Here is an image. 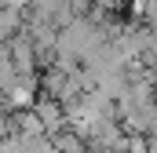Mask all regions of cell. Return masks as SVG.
<instances>
[{
  "mask_svg": "<svg viewBox=\"0 0 157 153\" xmlns=\"http://www.w3.org/2000/svg\"><path fill=\"white\" fill-rule=\"evenodd\" d=\"M7 135H11V120H7V117H4V110H0V142H4V139H7Z\"/></svg>",
  "mask_w": 157,
  "mask_h": 153,
  "instance_id": "cell-1",
  "label": "cell"
}]
</instances>
